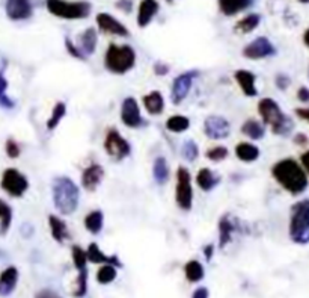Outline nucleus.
Returning a JSON list of instances; mask_svg holds the SVG:
<instances>
[{
    "label": "nucleus",
    "mask_w": 309,
    "mask_h": 298,
    "mask_svg": "<svg viewBox=\"0 0 309 298\" xmlns=\"http://www.w3.org/2000/svg\"><path fill=\"white\" fill-rule=\"evenodd\" d=\"M273 179L293 195H299L308 188V174L303 166L293 158L281 159L272 166Z\"/></svg>",
    "instance_id": "nucleus-1"
},
{
    "label": "nucleus",
    "mask_w": 309,
    "mask_h": 298,
    "mask_svg": "<svg viewBox=\"0 0 309 298\" xmlns=\"http://www.w3.org/2000/svg\"><path fill=\"white\" fill-rule=\"evenodd\" d=\"M52 200L59 215L68 217L78 209L80 188L68 176H57L52 182Z\"/></svg>",
    "instance_id": "nucleus-2"
},
{
    "label": "nucleus",
    "mask_w": 309,
    "mask_h": 298,
    "mask_svg": "<svg viewBox=\"0 0 309 298\" xmlns=\"http://www.w3.org/2000/svg\"><path fill=\"white\" fill-rule=\"evenodd\" d=\"M136 61L137 54L130 44L110 43L104 53V68L115 76H124L136 67Z\"/></svg>",
    "instance_id": "nucleus-3"
},
{
    "label": "nucleus",
    "mask_w": 309,
    "mask_h": 298,
    "mask_svg": "<svg viewBox=\"0 0 309 298\" xmlns=\"http://www.w3.org/2000/svg\"><path fill=\"white\" fill-rule=\"evenodd\" d=\"M258 115L264 126H269L270 131L278 136H286L291 134L294 124L288 115L283 114L281 106L270 97L261 99L258 102Z\"/></svg>",
    "instance_id": "nucleus-4"
},
{
    "label": "nucleus",
    "mask_w": 309,
    "mask_h": 298,
    "mask_svg": "<svg viewBox=\"0 0 309 298\" xmlns=\"http://www.w3.org/2000/svg\"><path fill=\"white\" fill-rule=\"evenodd\" d=\"M288 233L293 243L309 244V200H300L291 208Z\"/></svg>",
    "instance_id": "nucleus-5"
},
{
    "label": "nucleus",
    "mask_w": 309,
    "mask_h": 298,
    "mask_svg": "<svg viewBox=\"0 0 309 298\" xmlns=\"http://www.w3.org/2000/svg\"><path fill=\"white\" fill-rule=\"evenodd\" d=\"M47 11L62 20H85L92 12V5L86 0H46Z\"/></svg>",
    "instance_id": "nucleus-6"
},
{
    "label": "nucleus",
    "mask_w": 309,
    "mask_h": 298,
    "mask_svg": "<svg viewBox=\"0 0 309 298\" xmlns=\"http://www.w3.org/2000/svg\"><path fill=\"white\" fill-rule=\"evenodd\" d=\"M175 204L182 212H190L193 208V180L190 171L181 165L175 173Z\"/></svg>",
    "instance_id": "nucleus-7"
},
{
    "label": "nucleus",
    "mask_w": 309,
    "mask_h": 298,
    "mask_svg": "<svg viewBox=\"0 0 309 298\" xmlns=\"http://www.w3.org/2000/svg\"><path fill=\"white\" fill-rule=\"evenodd\" d=\"M106 155L115 161V162H122L131 155V144L121 135V132L116 127H109L103 142Z\"/></svg>",
    "instance_id": "nucleus-8"
},
{
    "label": "nucleus",
    "mask_w": 309,
    "mask_h": 298,
    "mask_svg": "<svg viewBox=\"0 0 309 298\" xmlns=\"http://www.w3.org/2000/svg\"><path fill=\"white\" fill-rule=\"evenodd\" d=\"M0 188L12 198H22L29 190V179L17 170V168H6L0 179Z\"/></svg>",
    "instance_id": "nucleus-9"
},
{
    "label": "nucleus",
    "mask_w": 309,
    "mask_h": 298,
    "mask_svg": "<svg viewBox=\"0 0 309 298\" xmlns=\"http://www.w3.org/2000/svg\"><path fill=\"white\" fill-rule=\"evenodd\" d=\"M199 74H201L199 70H187V71L178 74L172 81V85H171V100H172L174 105H181L187 99V96H189V92H190V89L193 86V82L198 79Z\"/></svg>",
    "instance_id": "nucleus-10"
},
{
    "label": "nucleus",
    "mask_w": 309,
    "mask_h": 298,
    "mask_svg": "<svg viewBox=\"0 0 309 298\" xmlns=\"http://www.w3.org/2000/svg\"><path fill=\"white\" fill-rule=\"evenodd\" d=\"M202 132L208 139L222 141V139H226L231 135V123L222 115L211 114V115L205 117V120H204Z\"/></svg>",
    "instance_id": "nucleus-11"
},
{
    "label": "nucleus",
    "mask_w": 309,
    "mask_h": 298,
    "mask_svg": "<svg viewBox=\"0 0 309 298\" xmlns=\"http://www.w3.org/2000/svg\"><path fill=\"white\" fill-rule=\"evenodd\" d=\"M121 121L129 129H140L147 126V120L143 118L139 102L134 97H126L121 103Z\"/></svg>",
    "instance_id": "nucleus-12"
},
{
    "label": "nucleus",
    "mask_w": 309,
    "mask_h": 298,
    "mask_svg": "<svg viewBox=\"0 0 309 298\" xmlns=\"http://www.w3.org/2000/svg\"><path fill=\"white\" fill-rule=\"evenodd\" d=\"M241 54H243V58H246L249 61H259V59L275 56L276 47L272 44V41L267 36H258L243 47Z\"/></svg>",
    "instance_id": "nucleus-13"
},
{
    "label": "nucleus",
    "mask_w": 309,
    "mask_h": 298,
    "mask_svg": "<svg viewBox=\"0 0 309 298\" xmlns=\"http://www.w3.org/2000/svg\"><path fill=\"white\" fill-rule=\"evenodd\" d=\"M95 22H97L98 30L106 33V35H113V36H119V38L130 36L129 27L124 23H121L118 18H115L112 14L100 12V14H97Z\"/></svg>",
    "instance_id": "nucleus-14"
},
{
    "label": "nucleus",
    "mask_w": 309,
    "mask_h": 298,
    "mask_svg": "<svg viewBox=\"0 0 309 298\" xmlns=\"http://www.w3.org/2000/svg\"><path fill=\"white\" fill-rule=\"evenodd\" d=\"M6 17L12 22H25L33 15L32 0H5Z\"/></svg>",
    "instance_id": "nucleus-15"
},
{
    "label": "nucleus",
    "mask_w": 309,
    "mask_h": 298,
    "mask_svg": "<svg viewBox=\"0 0 309 298\" xmlns=\"http://www.w3.org/2000/svg\"><path fill=\"white\" fill-rule=\"evenodd\" d=\"M106 177V171L100 163H91L88 165L80 176V185L88 192H95L100 188L101 182Z\"/></svg>",
    "instance_id": "nucleus-16"
},
{
    "label": "nucleus",
    "mask_w": 309,
    "mask_h": 298,
    "mask_svg": "<svg viewBox=\"0 0 309 298\" xmlns=\"http://www.w3.org/2000/svg\"><path fill=\"white\" fill-rule=\"evenodd\" d=\"M240 230V221L232 214H225L219 219V247L225 248L232 241V236Z\"/></svg>",
    "instance_id": "nucleus-17"
},
{
    "label": "nucleus",
    "mask_w": 309,
    "mask_h": 298,
    "mask_svg": "<svg viewBox=\"0 0 309 298\" xmlns=\"http://www.w3.org/2000/svg\"><path fill=\"white\" fill-rule=\"evenodd\" d=\"M234 81L238 85L240 91L243 92V96L246 97H257L258 88H257V76L244 68L235 70L234 71Z\"/></svg>",
    "instance_id": "nucleus-18"
},
{
    "label": "nucleus",
    "mask_w": 309,
    "mask_h": 298,
    "mask_svg": "<svg viewBox=\"0 0 309 298\" xmlns=\"http://www.w3.org/2000/svg\"><path fill=\"white\" fill-rule=\"evenodd\" d=\"M77 46L78 52L83 54L86 59L89 56L97 52V46H98V32L94 27H88L85 29L80 35H78L77 41H74Z\"/></svg>",
    "instance_id": "nucleus-19"
},
{
    "label": "nucleus",
    "mask_w": 309,
    "mask_h": 298,
    "mask_svg": "<svg viewBox=\"0 0 309 298\" xmlns=\"http://www.w3.org/2000/svg\"><path fill=\"white\" fill-rule=\"evenodd\" d=\"M86 256H88V262L91 264H100V265H104V264H110V265H115L116 268H122V262L119 260V257L116 254H106L101 251L100 245L97 243H91L86 248Z\"/></svg>",
    "instance_id": "nucleus-20"
},
{
    "label": "nucleus",
    "mask_w": 309,
    "mask_h": 298,
    "mask_svg": "<svg viewBox=\"0 0 309 298\" xmlns=\"http://www.w3.org/2000/svg\"><path fill=\"white\" fill-rule=\"evenodd\" d=\"M158 9H160V5L157 0H142L137 8V17H136L137 26L142 29L150 26L155 15L158 14Z\"/></svg>",
    "instance_id": "nucleus-21"
},
{
    "label": "nucleus",
    "mask_w": 309,
    "mask_h": 298,
    "mask_svg": "<svg viewBox=\"0 0 309 298\" xmlns=\"http://www.w3.org/2000/svg\"><path fill=\"white\" fill-rule=\"evenodd\" d=\"M195 182L202 192H211L214 188L219 187V183L222 182V177L217 173H214L211 168L202 166L198 170V173L195 176Z\"/></svg>",
    "instance_id": "nucleus-22"
},
{
    "label": "nucleus",
    "mask_w": 309,
    "mask_h": 298,
    "mask_svg": "<svg viewBox=\"0 0 309 298\" xmlns=\"http://www.w3.org/2000/svg\"><path fill=\"white\" fill-rule=\"evenodd\" d=\"M49 227H50L52 238L57 244H64L65 241L70 239L68 224H67V221L62 217H59L56 214H50L49 215Z\"/></svg>",
    "instance_id": "nucleus-23"
},
{
    "label": "nucleus",
    "mask_w": 309,
    "mask_h": 298,
    "mask_svg": "<svg viewBox=\"0 0 309 298\" xmlns=\"http://www.w3.org/2000/svg\"><path fill=\"white\" fill-rule=\"evenodd\" d=\"M142 105L145 110L150 114V115H154V117H158L164 112V108H166V103H164V97L160 91L157 89H153L150 92H147L143 97H142Z\"/></svg>",
    "instance_id": "nucleus-24"
},
{
    "label": "nucleus",
    "mask_w": 309,
    "mask_h": 298,
    "mask_svg": "<svg viewBox=\"0 0 309 298\" xmlns=\"http://www.w3.org/2000/svg\"><path fill=\"white\" fill-rule=\"evenodd\" d=\"M234 153L237 156L238 161L244 163H252L257 162L261 152H259V147L255 145L252 141H241L238 144H235L234 147Z\"/></svg>",
    "instance_id": "nucleus-25"
},
{
    "label": "nucleus",
    "mask_w": 309,
    "mask_h": 298,
    "mask_svg": "<svg viewBox=\"0 0 309 298\" xmlns=\"http://www.w3.org/2000/svg\"><path fill=\"white\" fill-rule=\"evenodd\" d=\"M18 270L15 267H8L0 274V297H9L18 283Z\"/></svg>",
    "instance_id": "nucleus-26"
},
{
    "label": "nucleus",
    "mask_w": 309,
    "mask_h": 298,
    "mask_svg": "<svg viewBox=\"0 0 309 298\" xmlns=\"http://www.w3.org/2000/svg\"><path fill=\"white\" fill-rule=\"evenodd\" d=\"M240 132L251 141H259L265 136V126L261 120L257 118H248L243 124Z\"/></svg>",
    "instance_id": "nucleus-27"
},
{
    "label": "nucleus",
    "mask_w": 309,
    "mask_h": 298,
    "mask_svg": "<svg viewBox=\"0 0 309 298\" xmlns=\"http://www.w3.org/2000/svg\"><path fill=\"white\" fill-rule=\"evenodd\" d=\"M219 2V9L223 15L234 17L238 12H243L244 9L251 8L255 0H217Z\"/></svg>",
    "instance_id": "nucleus-28"
},
{
    "label": "nucleus",
    "mask_w": 309,
    "mask_h": 298,
    "mask_svg": "<svg viewBox=\"0 0 309 298\" xmlns=\"http://www.w3.org/2000/svg\"><path fill=\"white\" fill-rule=\"evenodd\" d=\"M171 177V168L164 156H157L153 162V179L157 185L163 187Z\"/></svg>",
    "instance_id": "nucleus-29"
},
{
    "label": "nucleus",
    "mask_w": 309,
    "mask_h": 298,
    "mask_svg": "<svg viewBox=\"0 0 309 298\" xmlns=\"http://www.w3.org/2000/svg\"><path fill=\"white\" fill-rule=\"evenodd\" d=\"M83 224L89 233L98 235V233H101L104 227V214L100 209H94V211L86 214V217L83 219Z\"/></svg>",
    "instance_id": "nucleus-30"
},
{
    "label": "nucleus",
    "mask_w": 309,
    "mask_h": 298,
    "mask_svg": "<svg viewBox=\"0 0 309 298\" xmlns=\"http://www.w3.org/2000/svg\"><path fill=\"white\" fill-rule=\"evenodd\" d=\"M164 127L168 132L171 134H184L190 129V118L186 117V115H181V114H175V115H171L166 123H164Z\"/></svg>",
    "instance_id": "nucleus-31"
},
{
    "label": "nucleus",
    "mask_w": 309,
    "mask_h": 298,
    "mask_svg": "<svg viewBox=\"0 0 309 298\" xmlns=\"http://www.w3.org/2000/svg\"><path fill=\"white\" fill-rule=\"evenodd\" d=\"M261 23V15L259 14H248L244 15L241 20H238L234 26V30L237 33H241V35H248L251 32H254Z\"/></svg>",
    "instance_id": "nucleus-32"
},
{
    "label": "nucleus",
    "mask_w": 309,
    "mask_h": 298,
    "mask_svg": "<svg viewBox=\"0 0 309 298\" xmlns=\"http://www.w3.org/2000/svg\"><path fill=\"white\" fill-rule=\"evenodd\" d=\"M184 275L190 283H198V282H201L204 278L205 270H204V267H202V264L199 260L193 259V260H189L184 265Z\"/></svg>",
    "instance_id": "nucleus-33"
},
{
    "label": "nucleus",
    "mask_w": 309,
    "mask_h": 298,
    "mask_svg": "<svg viewBox=\"0 0 309 298\" xmlns=\"http://www.w3.org/2000/svg\"><path fill=\"white\" fill-rule=\"evenodd\" d=\"M67 115V105L64 102H57L54 103V106L52 109V114L49 117V120L46 121V129L49 132H53L54 129H57V126L60 124V121L65 118Z\"/></svg>",
    "instance_id": "nucleus-34"
},
{
    "label": "nucleus",
    "mask_w": 309,
    "mask_h": 298,
    "mask_svg": "<svg viewBox=\"0 0 309 298\" xmlns=\"http://www.w3.org/2000/svg\"><path fill=\"white\" fill-rule=\"evenodd\" d=\"M12 224V208L0 198V236H5Z\"/></svg>",
    "instance_id": "nucleus-35"
},
{
    "label": "nucleus",
    "mask_w": 309,
    "mask_h": 298,
    "mask_svg": "<svg viewBox=\"0 0 309 298\" xmlns=\"http://www.w3.org/2000/svg\"><path fill=\"white\" fill-rule=\"evenodd\" d=\"M0 108L14 109L15 102L8 96V81L5 78V65L0 68Z\"/></svg>",
    "instance_id": "nucleus-36"
},
{
    "label": "nucleus",
    "mask_w": 309,
    "mask_h": 298,
    "mask_svg": "<svg viewBox=\"0 0 309 298\" xmlns=\"http://www.w3.org/2000/svg\"><path fill=\"white\" fill-rule=\"evenodd\" d=\"M181 156L187 162H196L199 158V145L193 139H186L181 145Z\"/></svg>",
    "instance_id": "nucleus-37"
},
{
    "label": "nucleus",
    "mask_w": 309,
    "mask_h": 298,
    "mask_svg": "<svg viewBox=\"0 0 309 298\" xmlns=\"http://www.w3.org/2000/svg\"><path fill=\"white\" fill-rule=\"evenodd\" d=\"M118 275V270L115 265H110V264H104L100 267V270L97 271V282L100 285H110L112 282H115Z\"/></svg>",
    "instance_id": "nucleus-38"
},
{
    "label": "nucleus",
    "mask_w": 309,
    "mask_h": 298,
    "mask_svg": "<svg viewBox=\"0 0 309 298\" xmlns=\"http://www.w3.org/2000/svg\"><path fill=\"white\" fill-rule=\"evenodd\" d=\"M71 257H73V264L78 271H85L88 270V256H86V250H83L80 245H73L71 248Z\"/></svg>",
    "instance_id": "nucleus-39"
},
{
    "label": "nucleus",
    "mask_w": 309,
    "mask_h": 298,
    "mask_svg": "<svg viewBox=\"0 0 309 298\" xmlns=\"http://www.w3.org/2000/svg\"><path fill=\"white\" fill-rule=\"evenodd\" d=\"M228 156H230V150L225 145H214V147H210L205 152L207 159L216 163L223 162Z\"/></svg>",
    "instance_id": "nucleus-40"
},
{
    "label": "nucleus",
    "mask_w": 309,
    "mask_h": 298,
    "mask_svg": "<svg viewBox=\"0 0 309 298\" xmlns=\"http://www.w3.org/2000/svg\"><path fill=\"white\" fill-rule=\"evenodd\" d=\"M5 153L11 159H18L20 155H22V147H20V144L15 139L8 138L6 142H5Z\"/></svg>",
    "instance_id": "nucleus-41"
},
{
    "label": "nucleus",
    "mask_w": 309,
    "mask_h": 298,
    "mask_svg": "<svg viewBox=\"0 0 309 298\" xmlns=\"http://www.w3.org/2000/svg\"><path fill=\"white\" fill-rule=\"evenodd\" d=\"M65 49H67V52H68V54H71L74 59H78V61H88L83 54L80 53L78 52V49H77V46H76V43L73 41V40H70L68 36L65 38Z\"/></svg>",
    "instance_id": "nucleus-42"
},
{
    "label": "nucleus",
    "mask_w": 309,
    "mask_h": 298,
    "mask_svg": "<svg viewBox=\"0 0 309 298\" xmlns=\"http://www.w3.org/2000/svg\"><path fill=\"white\" fill-rule=\"evenodd\" d=\"M153 71H154L155 76L163 78V76H166V74L171 71V68H169V65L164 64V62H155L154 67H153Z\"/></svg>",
    "instance_id": "nucleus-43"
},
{
    "label": "nucleus",
    "mask_w": 309,
    "mask_h": 298,
    "mask_svg": "<svg viewBox=\"0 0 309 298\" xmlns=\"http://www.w3.org/2000/svg\"><path fill=\"white\" fill-rule=\"evenodd\" d=\"M290 83H291V81H290V78H288L286 74H278V76L275 78V85H276L279 89H282V91L290 86Z\"/></svg>",
    "instance_id": "nucleus-44"
},
{
    "label": "nucleus",
    "mask_w": 309,
    "mask_h": 298,
    "mask_svg": "<svg viewBox=\"0 0 309 298\" xmlns=\"http://www.w3.org/2000/svg\"><path fill=\"white\" fill-rule=\"evenodd\" d=\"M297 99H299L300 102H303V103H308L309 102V88H306V86L299 88V91H297Z\"/></svg>",
    "instance_id": "nucleus-45"
},
{
    "label": "nucleus",
    "mask_w": 309,
    "mask_h": 298,
    "mask_svg": "<svg viewBox=\"0 0 309 298\" xmlns=\"http://www.w3.org/2000/svg\"><path fill=\"white\" fill-rule=\"evenodd\" d=\"M116 8H118V9H122L124 12H130L131 8H133V5H131L130 0H119V2H116Z\"/></svg>",
    "instance_id": "nucleus-46"
},
{
    "label": "nucleus",
    "mask_w": 309,
    "mask_h": 298,
    "mask_svg": "<svg viewBox=\"0 0 309 298\" xmlns=\"http://www.w3.org/2000/svg\"><path fill=\"white\" fill-rule=\"evenodd\" d=\"M210 295V292H208V289L204 288V286H201V288H198L195 292H193V295L192 298H208Z\"/></svg>",
    "instance_id": "nucleus-47"
},
{
    "label": "nucleus",
    "mask_w": 309,
    "mask_h": 298,
    "mask_svg": "<svg viewBox=\"0 0 309 298\" xmlns=\"http://www.w3.org/2000/svg\"><path fill=\"white\" fill-rule=\"evenodd\" d=\"M300 162H302L303 170L306 171V174L309 176V150H306V152L300 156Z\"/></svg>",
    "instance_id": "nucleus-48"
},
{
    "label": "nucleus",
    "mask_w": 309,
    "mask_h": 298,
    "mask_svg": "<svg viewBox=\"0 0 309 298\" xmlns=\"http://www.w3.org/2000/svg\"><path fill=\"white\" fill-rule=\"evenodd\" d=\"M204 256H205L207 260H211L213 259V254H214V245L213 244H208L204 247Z\"/></svg>",
    "instance_id": "nucleus-49"
},
{
    "label": "nucleus",
    "mask_w": 309,
    "mask_h": 298,
    "mask_svg": "<svg viewBox=\"0 0 309 298\" xmlns=\"http://www.w3.org/2000/svg\"><path fill=\"white\" fill-rule=\"evenodd\" d=\"M294 142L299 144V145H306L308 144V138H306V135H303V134H297V135L294 136Z\"/></svg>",
    "instance_id": "nucleus-50"
},
{
    "label": "nucleus",
    "mask_w": 309,
    "mask_h": 298,
    "mask_svg": "<svg viewBox=\"0 0 309 298\" xmlns=\"http://www.w3.org/2000/svg\"><path fill=\"white\" fill-rule=\"evenodd\" d=\"M296 114H297V115H299L300 118H303V120L309 121V109H305V108L296 109Z\"/></svg>",
    "instance_id": "nucleus-51"
},
{
    "label": "nucleus",
    "mask_w": 309,
    "mask_h": 298,
    "mask_svg": "<svg viewBox=\"0 0 309 298\" xmlns=\"http://www.w3.org/2000/svg\"><path fill=\"white\" fill-rule=\"evenodd\" d=\"M36 298H60V297L54 295V294L50 292V291H43V292H39V294L36 295Z\"/></svg>",
    "instance_id": "nucleus-52"
},
{
    "label": "nucleus",
    "mask_w": 309,
    "mask_h": 298,
    "mask_svg": "<svg viewBox=\"0 0 309 298\" xmlns=\"http://www.w3.org/2000/svg\"><path fill=\"white\" fill-rule=\"evenodd\" d=\"M303 43H305L306 47H309V29L305 32V35H303Z\"/></svg>",
    "instance_id": "nucleus-53"
},
{
    "label": "nucleus",
    "mask_w": 309,
    "mask_h": 298,
    "mask_svg": "<svg viewBox=\"0 0 309 298\" xmlns=\"http://www.w3.org/2000/svg\"><path fill=\"white\" fill-rule=\"evenodd\" d=\"M299 2H302V3H309V0H299Z\"/></svg>",
    "instance_id": "nucleus-54"
},
{
    "label": "nucleus",
    "mask_w": 309,
    "mask_h": 298,
    "mask_svg": "<svg viewBox=\"0 0 309 298\" xmlns=\"http://www.w3.org/2000/svg\"><path fill=\"white\" fill-rule=\"evenodd\" d=\"M166 2H168V3H172V2H174V0H166Z\"/></svg>",
    "instance_id": "nucleus-55"
}]
</instances>
